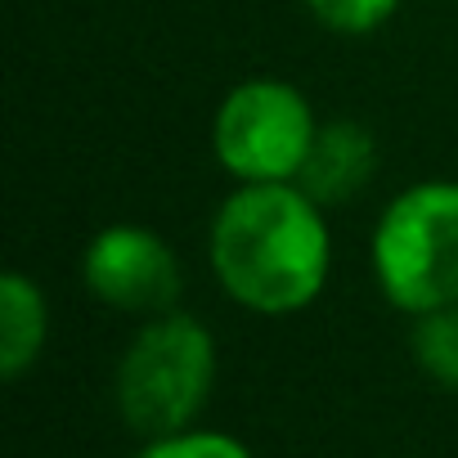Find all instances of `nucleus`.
Masks as SVG:
<instances>
[{
    "label": "nucleus",
    "mask_w": 458,
    "mask_h": 458,
    "mask_svg": "<svg viewBox=\"0 0 458 458\" xmlns=\"http://www.w3.org/2000/svg\"><path fill=\"white\" fill-rule=\"evenodd\" d=\"M211 386L216 342L202 319L180 310L153 315L117 364V409L148 440L193 427Z\"/></svg>",
    "instance_id": "3"
},
{
    "label": "nucleus",
    "mask_w": 458,
    "mask_h": 458,
    "mask_svg": "<svg viewBox=\"0 0 458 458\" xmlns=\"http://www.w3.org/2000/svg\"><path fill=\"white\" fill-rule=\"evenodd\" d=\"M86 288L131 315H166L180 297V261L144 225H108L90 239L81 261Z\"/></svg>",
    "instance_id": "5"
},
{
    "label": "nucleus",
    "mask_w": 458,
    "mask_h": 458,
    "mask_svg": "<svg viewBox=\"0 0 458 458\" xmlns=\"http://www.w3.org/2000/svg\"><path fill=\"white\" fill-rule=\"evenodd\" d=\"M319 135L310 99L275 77H257L234 86L211 122L216 162L239 184H279L297 180L310 144Z\"/></svg>",
    "instance_id": "4"
},
{
    "label": "nucleus",
    "mask_w": 458,
    "mask_h": 458,
    "mask_svg": "<svg viewBox=\"0 0 458 458\" xmlns=\"http://www.w3.org/2000/svg\"><path fill=\"white\" fill-rule=\"evenodd\" d=\"M373 171H377V144H373V135L360 122H328V126H319L297 184L319 207H328V202H346L351 193H360Z\"/></svg>",
    "instance_id": "6"
},
{
    "label": "nucleus",
    "mask_w": 458,
    "mask_h": 458,
    "mask_svg": "<svg viewBox=\"0 0 458 458\" xmlns=\"http://www.w3.org/2000/svg\"><path fill=\"white\" fill-rule=\"evenodd\" d=\"M373 279L404 315L458 306V180H422L373 225Z\"/></svg>",
    "instance_id": "2"
},
{
    "label": "nucleus",
    "mask_w": 458,
    "mask_h": 458,
    "mask_svg": "<svg viewBox=\"0 0 458 458\" xmlns=\"http://www.w3.org/2000/svg\"><path fill=\"white\" fill-rule=\"evenodd\" d=\"M333 266L324 207L297 184H239L211 220V270L243 310H306Z\"/></svg>",
    "instance_id": "1"
},
{
    "label": "nucleus",
    "mask_w": 458,
    "mask_h": 458,
    "mask_svg": "<svg viewBox=\"0 0 458 458\" xmlns=\"http://www.w3.org/2000/svg\"><path fill=\"white\" fill-rule=\"evenodd\" d=\"M46 333H50V310L41 288L19 270L0 275V373L10 382L23 377L41 360Z\"/></svg>",
    "instance_id": "7"
},
{
    "label": "nucleus",
    "mask_w": 458,
    "mask_h": 458,
    "mask_svg": "<svg viewBox=\"0 0 458 458\" xmlns=\"http://www.w3.org/2000/svg\"><path fill=\"white\" fill-rule=\"evenodd\" d=\"M140 458H252V449L229 436V431H171V436H157L144 445Z\"/></svg>",
    "instance_id": "9"
},
{
    "label": "nucleus",
    "mask_w": 458,
    "mask_h": 458,
    "mask_svg": "<svg viewBox=\"0 0 458 458\" xmlns=\"http://www.w3.org/2000/svg\"><path fill=\"white\" fill-rule=\"evenodd\" d=\"M409 346H413L418 369L431 382L458 391V306L418 315L413 319V333H409Z\"/></svg>",
    "instance_id": "8"
},
{
    "label": "nucleus",
    "mask_w": 458,
    "mask_h": 458,
    "mask_svg": "<svg viewBox=\"0 0 458 458\" xmlns=\"http://www.w3.org/2000/svg\"><path fill=\"white\" fill-rule=\"evenodd\" d=\"M306 5L328 32L364 37V32H377L395 14L400 0H306Z\"/></svg>",
    "instance_id": "10"
}]
</instances>
